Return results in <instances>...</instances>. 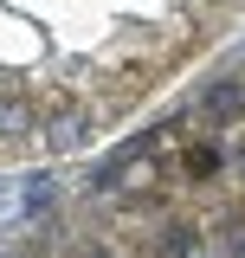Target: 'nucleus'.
Here are the masks:
<instances>
[{
  "instance_id": "nucleus-1",
  "label": "nucleus",
  "mask_w": 245,
  "mask_h": 258,
  "mask_svg": "<svg viewBox=\"0 0 245 258\" xmlns=\"http://www.w3.org/2000/svg\"><path fill=\"white\" fill-rule=\"evenodd\" d=\"M136 258H194L200 252V226L194 220H149V226H136Z\"/></svg>"
},
{
  "instance_id": "nucleus-2",
  "label": "nucleus",
  "mask_w": 245,
  "mask_h": 258,
  "mask_svg": "<svg viewBox=\"0 0 245 258\" xmlns=\"http://www.w3.org/2000/svg\"><path fill=\"white\" fill-rule=\"evenodd\" d=\"M239 110H245V91H239V84H232V78H226V84H213V91L200 97V116H207V123H213V129H226V123H232V116H239Z\"/></svg>"
},
{
  "instance_id": "nucleus-3",
  "label": "nucleus",
  "mask_w": 245,
  "mask_h": 258,
  "mask_svg": "<svg viewBox=\"0 0 245 258\" xmlns=\"http://www.w3.org/2000/svg\"><path fill=\"white\" fill-rule=\"evenodd\" d=\"M181 174L187 181H213L219 174V142H187L181 149Z\"/></svg>"
},
{
  "instance_id": "nucleus-4",
  "label": "nucleus",
  "mask_w": 245,
  "mask_h": 258,
  "mask_svg": "<svg viewBox=\"0 0 245 258\" xmlns=\"http://www.w3.org/2000/svg\"><path fill=\"white\" fill-rule=\"evenodd\" d=\"M78 136H84V123H78V116H65V123H52V142H58V149H71Z\"/></svg>"
},
{
  "instance_id": "nucleus-5",
  "label": "nucleus",
  "mask_w": 245,
  "mask_h": 258,
  "mask_svg": "<svg viewBox=\"0 0 245 258\" xmlns=\"http://www.w3.org/2000/svg\"><path fill=\"white\" fill-rule=\"evenodd\" d=\"M71 258H110V252H103V245H78Z\"/></svg>"
},
{
  "instance_id": "nucleus-6",
  "label": "nucleus",
  "mask_w": 245,
  "mask_h": 258,
  "mask_svg": "<svg viewBox=\"0 0 245 258\" xmlns=\"http://www.w3.org/2000/svg\"><path fill=\"white\" fill-rule=\"evenodd\" d=\"M239 181H245V149H239Z\"/></svg>"
}]
</instances>
